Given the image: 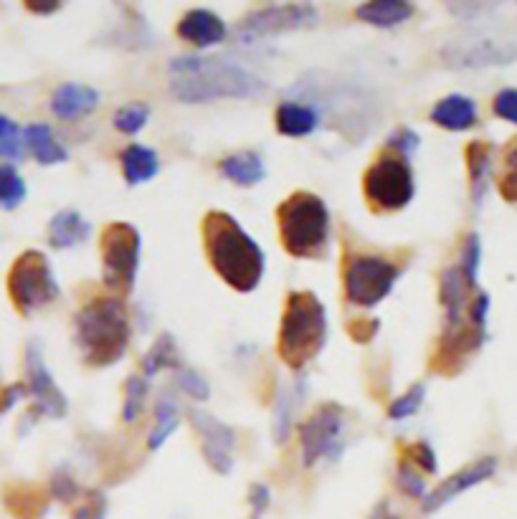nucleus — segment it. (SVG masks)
<instances>
[{
	"instance_id": "1",
	"label": "nucleus",
	"mask_w": 517,
	"mask_h": 519,
	"mask_svg": "<svg viewBox=\"0 0 517 519\" xmlns=\"http://www.w3.org/2000/svg\"><path fill=\"white\" fill-rule=\"evenodd\" d=\"M170 94L183 104L256 99L267 94V84L229 59L178 56L170 61Z\"/></svg>"
},
{
	"instance_id": "2",
	"label": "nucleus",
	"mask_w": 517,
	"mask_h": 519,
	"mask_svg": "<svg viewBox=\"0 0 517 519\" xmlns=\"http://www.w3.org/2000/svg\"><path fill=\"white\" fill-rule=\"evenodd\" d=\"M201 233L211 269L234 292H254L262 282L264 264H267L262 246L241 228L234 216L224 211H208L203 216Z\"/></svg>"
},
{
	"instance_id": "3",
	"label": "nucleus",
	"mask_w": 517,
	"mask_h": 519,
	"mask_svg": "<svg viewBox=\"0 0 517 519\" xmlns=\"http://www.w3.org/2000/svg\"><path fill=\"white\" fill-rule=\"evenodd\" d=\"M74 330L87 368H112L130 347V314L115 294L89 299L74 317Z\"/></svg>"
},
{
	"instance_id": "4",
	"label": "nucleus",
	"mask_w": 517,
	"mask_h": 519,
	"mask_svg": "<svg viewBox=\"0 0 517 519\" xmlns=\"http://www.w3.org/2000/svg\"><path fill=\"white\" fill-rule=\"evenodd\" d=\"M327 342V312L315 292L297 289L287 294L279 322L277 352L289 370H305Z\"/></svg>"
},
{
	"instance_id": "5",
	"label": "nucleus",
	"mask_w": 517,
	"mask_h": 519,
	"mask_svg": "<svg viewBox=\"0 0 517 519\" xmlns=\"http://www.w3.org/2000/svg\"><path fill=\"white\" fill-rule=\"evenodd\" d=\"M279 241L294 259H322L330 244V211L320 195L297 190L277 206Z\"/></svg>"
},
{
	"instance_id": "6",
	"label": "nucleus",
	"mask_w": 517,
	"mask_h": 519,
	"mask_svg": "<svg viewBox=\"0 0 517 519\" xmlns=\"http://www.w3.org/2000/svg\"><path fill=\"white\" fill-rule=\"evenodd\" d=\"M414 193L416 183L409 157L386 150L365 170L363 195L373 213L403 211L414 201Z\"/></svg>"
},
{
	"instance_id": "7",
	"label": "nucleus",
	"mask_w": 517,
	"mask_h": 519,
	"mask_svg": "<svg viewBox=\"0 0 517 519\" xmlns=\"http://www.w3.org/2000/svg\"><path fill=\"white\" fill-rule=\"evenodd\" d=\"M99 254L104 287L120 299L132 294L140 269V231L130 223H109L99 236Z\"/></svg>"
},
{
	"instance_id": "8",
	"label": "nucleus",
	"mask_w": 517,
	"mask_h": 519,
	"mask_svg": "<svg viewBox=\"0 0 517 519\" xmlns=\"http://www.w3.org/2000/svg\"><path fill=\"white\" fill-rule=\"evenodd\" d=\"M8 297L23 317L49 307L59 297V282L46 254L28 249L13 261L8 271Z\"/></svg>"
},
{
	"instance_id": "9",
	"label": "nucleus",
	"mask_w": 517,
	"mask_h": 519,
	"mask_svg": "<svg viewBox=\"0 0 517 519\" xmlns=\"http://www.w3.org/2000/svg\"><path fill=\"white\" fill-rule=\"evenodd\" d=\"M401 266L376 254H348L343 266L345 299L360 309L381 304L396 287Z\"/></svg>"
},
{
	"instance_id": "10",
	"label": "nucleus",
	"mask_w": 517,
	"mask_h": 519,
	"mask_svg": "<svg viewBox=\"0 0 517 519\" xmlns=\"http://www.w3.org/2000/svg\"><path fill=\"white\" fill-rule=\"evenodd\" d=\"M345 411L338 403H325L312 411L300 423V454L302 464L310 466L320 461H338L343 454Z\"/></svg>"
},
{
	"instance_id": "11",
	"label": "nucleus",
	"mask_w": 517,
	"mask_h": 519,
	"mask_svg": "<svg viewBox=\"0 0 517 519\" xmlns=\"http://www.w3.org/2000/svg\"><path fill=\"white\" fill-rule=\"evenodd\" d=\"M23 368H26V390L33 398V408L28 418L31 421H39L41 416L64 418L69 413V401L56 385V380L51 378L44 355H41V347L36 342H28L26 355H23Z\"/></svg>"
},
{
	"instance_id": "12",
	"label": "nucleus",
	"mask_w": 517,
	"mask_h": 519,
	"mask_svg": "<svg viewBox=\"0 0 517 519\" xmlns=\"http://www.w3.org/2000/svg\"><path fill=\"white\" fill-rule=\"evenodd\" d=\"M320 21V13L310 3H287V6H267L249 13L236 28V36L241 41H254V38L277 36V33L297 31V28H310Z\"/></svg>"
},
{
	"instance_id": "13",
	"label": "nucleus",
	"mask_w": 517,
	"mask_h": 519,
	"mask_svg": "<svg viewBox=\"0 0 517 519\" xmlns=\"http://www.w3.org/2000/svg\"><path fill=\"white\" fill-rule=\"evenodd\" d=\"M188 421L193 431L201 438V454L203 461L211 466L216 474H229L234 469V449H236V433L234 428L218 421L203 408H188Z\"/></svg>"
},
{
	"instance_id": "14",
	"label": "nucleus",
	"mask_w": 517,
	"mask_h": 519,
	"mask_svg": "<svg viewBox=\"0 0 517 519\" xmlns=\"http://www.w3.org/2000/svg\"><path fill=\"white\" fill-rule=\"evenodd\" d=\"M495 471H497V459H492V456H485V459H479V461H474V464L464 466V469H459L457 474L449 476L447 482L441 484V487H436L434 492L426 494L424 512H436V509L444 507V504H449L452 499H457L459 494H464L467 489L487 482Z\"/></svg>"
},
{
	"instance_id": "15",
	"label": "nucleus",
	"mask_w": 517,
	"mask_h": 519,
	"mask_svg": "<svg viewBox=\"0 0 517 519\" xmlns=\"http://www.w3.org/2000/svg\"><path fill=\"white\" fill-rule=\"evenodd\" d=\"M175 33L186 44L196 46V49H208V46H216L224 41L226 23L216 13L206 11V8H193V11H188L186 16L180 18L178 26H175Z\"/></svg>"
},
{
	"instance_id": "16",
	"label": "nucleus",
	"mask_w": 517,
	"mask_h": 519,
	"mask_svg": "<svg viewBox=\"0 0 517 519\" xmlns=\"http://www.w3.org/2000/svg\"><path fill=\"white\" fill-rule=\"evenodd\" d=\"M97 89L87 87V84H61L51 97V112L64 122H74L87 114H92L99 104Z\"/></svg>"
},
{
	"instance_id": "17",
	"label": "nucleus",
	"mask_w": 517,
	"mask_h": 519,
	"mask_svg": "<svg viewBox=\"0 0 517 519\" xmlns=\"http://www.w3.org/2000/svg\"><path fill=\"white\" fill-rule=\"evenodd\" d=\"M431 122L441 130L464 132L477 125V104L464 94H449L431 109Z\"/></svg>"
},
{
	"instance_id": "18",
	"label": "nucleus",
	"mask_w": 517,
	"mask_h": 519,
	"mask_svg": "<svg viewBox=\"0 0 517 519\" xmlns=\"http://www.w3.org/2000/svg\"><path fill=\"white\" fill-rule=\"evenodd\" d=\"M49 246L56 251L74 249V246L84 244L92 236V223L82 216L79 211H59L49 221Z\"/></svg>"
},
{
	"instance_id": "19",
	"label": "nucleus",
	"mask_w": 517,
	"mask_h": 519,
	"mask_svg": "<svg viewBox=\"0 0 517 519\" xmlns=\"http://www.w3.org/2000/svg\"><path fill=\"white\" fill-rule=\"evenodd\" d=\"M218 173L224 175L226 180H231L239 188H251V185L262 183L267 178V168H264V160L259 152L254 150H241L226 155L221 163H218Z\"/></svg>"
},
{
	"instance_id": "20",
	"label": "nucleus",
	"mask_w": 517,
	"mask_h": 519,
	"mask_svg": "<svg viewBox=\"0 0 517 519\" xmlns=\"http://www.w3.org/2000/svg\"><path fill=\"white\" fill-rule=\"evenodd\" d=\"M274 125L284 137H307L320 125V112L312 104L282 102L274 112Z\"/></svg>"
},
{
	"instance_id": "21",
	"label": "nucleus",
	"mask_w": 517,
	"mask_h": 519,
	"mask_svg": "<svg viewBox=\"0 0 517 519\" xmlns=\"http://www.w3.org/2000/svg\"><path fill=\"white\" fill-rule=\"evenodd\" d=\"M120 165L127 185H142L160 173L158 152L147 145H127L120 155Z\"/></svg>"
},
{
	"instance_id": "22",
	"label": "nucleus",
	"mask_w": 517,
	"mask_h": 519,
	"mask_svg": "<svg viewBox=\"0 0 517 519\" xmlns=\"http://www.w3.org/2000/svg\"><path fill=\"white\" fill-rule=\"evenodd\" d=\"M355 16L376 28H393L414 16V3H406V0H373V3H363V6L355 8Z\"/></svg>"
},
{
	"instance_id": "23",
	"label": "nucleus",
	"mask_w": 517,
	"mask_h": 519,
	"mask_svg": "<svg viewBox=\"0 0 517 519\" xmlns=\"http://www.w3.org/2000/svg\"><path fill=\"white\" fill-rule=\"evenodd\" d=\"M23 145L31 150V155L36 157V163L49 168V165H59L69 160V152L64 145L54 140V132L49 125H28L23 130Z\"/></svg>"
},
{
	"instance_id": "24",
	"label": "nucleus",
	"mask_w": 517,
	"mask_h": 519,
	"mask_svg": "<svg viewBox=\"0 0 517 519\" xmlns=\"http://www.w3.org/2000/svg\"><path fill=\"white\" fill-rule=\"evenodd\" d=\"M467 168H469V185H472V203L474 208L482 206L487 193V180H490V160L492 147L487 142L477 140L467 145Z\"/></svg>"
},
{
	"instance_id": "25",
	"label": "nucleus",
	"mask_w": 517,
	"mask_h": 519,
	"mask_svg": "<svg viewBox=\"0 0 517 519\" xmlns=\"http://www.w3.org/2000/svg\"><path fill=\"white\" fill-rule=\"evenodd\" d=\"M178 423H180L178 401H175L170 393H163L158 398V403H155V426L153 431H150V436H147V449L158 451L160 446L173 436Z\"/></svg>"
},
{
	"instance_id": "26",
	"label": "nucleus",
	"mask_w": 517,
	"mask_h": 519,
	"mask_svg": "<svg viewBox=\"0 0 517 519\" xmlns=\"http://www.w3.org/2000/svg\"><path fill=\"white\" fill-rule=\"evenodd\" d=\"M165 368H183V365H180L178 345H175L170 332H163V335L153 342V347L147 350V355L142 357V375H145V378H153V375H158L160 370Z\"/></svg>"
},
{
	"instance_id": "27",
	"label": "nucleus",
	"mask_w": 517,
	"mask_h": 519,
	"mask_svg": "<svg viewBox=\"0 0 517 519\" xmlns=\"http://www.w3.org/2000/svg\"><path fill=\"white\" fill-rule=\"evenodd\" d=\"M28 188L13 165H0V208L3 211H16L26 201Z\"/></svg>"
},
{
	"instance_id": "28",
	"label": "nucleus",
	"mask_w": 517,
	"mask_h": 519,
	"mask_svg": "<svg viewBox=\"0 0 517 519\" xmlns=\"http://www.w3.org/2000/svg\"><path fill=\"white\" fill-rule=\"evenodd\" d=\"M150 393V383L145 375H130L125 380V398H122V421L132 423L142 416Z\"/></svg>"
},
{
	"instance_id": "29",
	"label": "nucleus",
	"mask_w": 517,
	"mask_h": 519,
	"mask_svg": "<svg viewBox=\"0 0 517 519\" xmlns=\"http://www.w3.org/2000/svg\"><path fill=\"white\" fill-rule=\"evenodd\" d=\"M147 119H150V107L145 102H132L117 109L112 122H115V127L122 135H137L147 125Z\"/></svg>"
},
{
	"instance_id": "30",
	"label": "nucleus",
	"mask_w": 517,
	"mask_h": 519,
	"mask_svg": "<svg viewBox=\"0 0 517 519\" xmlns=\"http://www.w3.org/2000/svg\"><path fill=\"white\" fill-rule=\"evenodd\" d=\"M297 401H302V398H297V393H287V390L279 393L277 411H274V441H277V444H284V441H287Z\"/></svg>"
},
{
	"instance_id": "31",
	"label": "nucleus",
	"mask_w": 517,
	"mask_h": 519,
	"mask_svg": "<svg viewBox=\"0 0 517 519\" xmlns=\"http://www.w3.org/2000/svg\"><path fill=\"white\" fill-rule=\"evenodd\" d=\"M424 398H426V385L424 383L411 385V388L406 390V393H403L391 408H388V418H391V421H403V418H411L416 411H421V403H424Z\"/></svg>"
},
{
	"instance_id": "32",
	"label": "nucleus",
	"mask_w": 517,
	"mask_h": 519,
	"mask_svg": "<svg viewBox=\"0 0 517 519\" xmlns=\"http://www.w3.org/2000/svg\"><path fill=\"white\" fill-rule=\"evenodd\" d=\"M479 261H482V244H479L477 233H469L467 241L462 246V261H459V271L464 274L467 284L472 289H477V271Z\"/></svg>"
},
{
	"instance_id": "33",
	"label": "nucleus",
	"mask_w": 517,
	"mask_h": 519,
	"mask_svg": "<svg viewBox=\"0 0 517 519\" xmlns=\"http://www.w3.org/2000/svg\"><path fill=\"white\" fill-rule=\"evenodd\" d=\"M23 155V132L11 117L0 114V157L18 160Z\"/></svg>"
},
{
	"instance_id": "34",
	"label": "nucleus",
	"mask_w": 517,
	"mask_h": 519,
	"mask_svg": "<svg viewBox=\"0 0 517 519\" xmlns=\"http://www.w3.org/2000/svg\"><path fill=\"white\" fill-rule=\"evenodd\" d=\"M500 193L505 201L517 203V140L510 142V147H507L505 152V160H502Z\"/></svg>"
},
{
	"instance_id": "35",
	"label": "nucleus",
	"mask_w": 517,
	"mask_h": 519,
	"mask_svg": "<svg viewBox=\"0 0 517 519\" xmlns=\"http://www.w3.org/2000/svg\"><path fill=\"white\" fill-rule=\"evenodd\" d=\"M175 383L186 395H191L193 401H208L211 398V385L206 383L201 373L191 368H180L175 370Z\"/></svg>"
},
{
	"instance_id": "36",
	"label": "nucleus",
	"mask_w": 517,
	"mask_h": 519,
	"mask_svg": "<svg viewBox=\"0 0 517 519\" xmlns=\"http://www.w3.org/2000/svg\"><path fill=\"white\" fill-rule=\"evenodd\" d=\"M398 487L403 489V492L409 494V497L414 499H426V482L424 476H421V471L416 469L414 464H411L409 459H401V464H398Z\"/></svg>"
},
{
	"instance_id": "37",
	"label": "nucleus",
	"mask_w": 517,
	"mask_h": 519,
	"mask_svg": "<svg viewBox=\"0 0 517 519\" xmlns=\"http://www.w3.org/2000/svg\"><path fill=\"white\" fill-rule=\"evenodd\" d=\"M49 489H51V497H54L56 502H64V504H69V502H74L77 497H82V487H79V482L64 469L54 471Z\"/></svg>"
},
{
	"instance_id": "38",
	"label": "nucleus",
	"mask_w": 517,
	"mask_h": 519,
	"mask_svg": "<svg viewBox=\"0 0 517 519\" xmlns=\"http://www.w3.org/2000/svg\"><path fill=\"white\" fill-rule=\"evenodd\" d=\"M403 459H409L416 469L426 471V474H436V469H439L434 449H431V444H426V441H414V444L406 446V449H403Z\"/></svg>"
},
{
	"instance_id": "39",
	"label": "nucleus",
	"mask_w": 517,
	"mask_h": 519,
	"mask_svg": "<svg viewBox=\"0 0 517 519\" xmlns=\"http://www.w3.org/2000/svg\"><path fill=\"white\" fill-rule=\"evenodd\" d=\"M419 145H421V137L416 135L411 127H398V130H393L386 140V150L396 152V155H403V157H409Z\"/></svg>"
},
{
	"instance_id": "40",
	"label": "nucleus",
	"mask_w": 517,
	"mask_h": 519,
	"mask_svg": "<svg viewBox=\"0 0 517 519\" xmlns=\"http://www.w3.org/2000/svg\"><path fill=\"white\" fill-rule=\"evenodd\" d=\"M107 514V499H104L102 492H89L87 502L79 504L74 512H71V519H104Z\"/></svg>"
},
{
	"instance_id": "41",
	"label": "nucleus",
	"mask_w": 517,
	"mask_h": 519,
	"mask_svg": "<svg viewBox=\"0 0 517 519\" xmlns=\"http://www.w3.org/2000/svg\"><path fill=\"white\" fill-rule=\"evenodd\" d=\"M495 114L497 117L507 119L512 125H517V89H502L495 97Z\"/></svg>"
},
{
	"instance_id": "42",
	"label": "nucleus",
	"mask_w": 517,
	"mask_h": 519,
	"mask_svg": "<svg viewBox=\"0 0 517 519\" xmlns=\"http://www.w3.org/2000/svg\"><path fill=\"white\" fill-rule=\"evenodd\" d=\"M269 502H272V492H269L267 484H251L249 487L251 519H262L264 512L269 509Z\"/></svg>"
},
{
	"instance_id": "43",
	"label": "nucleus",
	"mask_w": 517,
	"mask_h": 519,
	"mask_svg": "<svg viewBox=\"0 0 517 519\" xmlns=\"http://www.w3.org/2000/svg\"><path fill=\"white\" fill-rule=\"evenodd\" d=\"M378 330H381V319H358V322H350L348 325V332L350 337H353L355 342H371L373 337L378 335Z\"/></svg>"
},
{
	"instance_id": "44",
	"label": "nucleus",
	"mask_w": 517,
	"mask_h": 519,
	"mask_svg": "<svg viewBox=\"0 0 517 519\" xmlns=\"http://www.w3.org/2000/svg\"><path fill=\"white\" fill-rule=\"evenodd\" d=\"M26 383H18V385H11V388H6L3 393H0V413H8L13 406H16L18 401H21L23 395H26Z\"/></svg>"
},
{
	"instance_id": "45",
	"label": "nucleus",
	"mask_w": 517,
	"mask_h": 519,
	"mask_svg": "<svg viewBox=\"0 0 517 519\" xmlns=\"http://www.w3.org/2000/svg\"><path fill=\"white\" fill-rule=\"evenodd\" d=\"M61 6L64 3H59V0H26V8L36 16H51V13L61 11Z\"/></svg>"
},
{
	"instance_id": "46",
	"label": "nucleus",
	"mask_w": 517,
	"mask_h": 519,
	"mask_svg": "<svg viewBox=\"0 0 517 519\" xmlns=\"http://www.w3.org/2000/svg\"><path fill=\"white\" fill-rule=\"evenodd\" d=\"M368 519H398V514L391 512L388 502H381L376 509H373V514Z\"/></svg>"
}]
</instances>
